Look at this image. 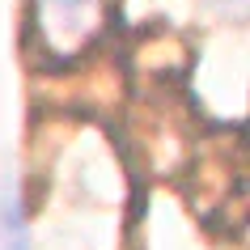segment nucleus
I'll return each instance as SVG.
<instances>
[{
	"label": "nucleus",
	"instance_id": "1",
	"mask_svg": "<svg viewBox=\"0 0 250 250\" xmlns=\"http://www.w3.org/2000/svg\"><path fill=\"white\" fill-rule=\"evenodd\" d=\"M115 0H30V39L55 64L77 60L106 34Z\"/></svg>",
	"mask_w": 250,
	"mask_h": 250
},
{
	"label": "nucleus",
	"instance_id": "2",
	"mask_svg": "<svg viewBox=\"0 0 250 250\" xmlns=\"http://www.w3.org/2000/svg\"><path fill=\"white\" fill-rule=\"evenodd\" d=\"M0 250H30V229L13 195H0Z\"/></svg>",
	"mask_w": 250,
	"mask_h": 250
},
{
	"label": "nucleus",
	"instance_id": "3",
	"mask_svg": "<svg viewBox=\"0 0 250 250\" xmlns=\"http://www.w3.org/2000/svg\"><path fill=\"white\" fill-rule=\"evenodd\" d=\"M216 4H242V0H216Z\"/></svg>",
	"mask_w": 250,
	"mask_h": 250
}]
</instances>
